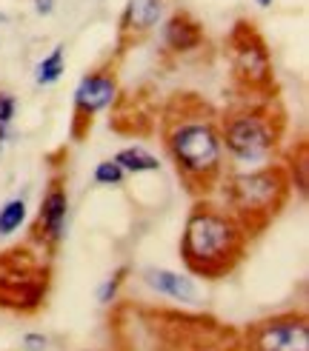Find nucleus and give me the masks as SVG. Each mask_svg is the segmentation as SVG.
Segmentation results:
<instances>
[{"instance_id":"nucleus-1","label":"nucleus","mask_w":309,"mask_h":351,"mask_svg":"<svg viewBox=\"0 0 309 351\" xmlns=\"http://www.w3.org/2000/svg\"><path fill=\"white\" fill-rule=\"evenodd\" d=\"M183 260L198 274H223L240 257V229L227 215L198 208L183 232Z\"/></svg>"},{"instance_id":"nucleus-2","label":"nucleus","mask_w":309,"mask_h":351,"mask_svg":"<svg viewBox=\"0 0 309 351\" xmlns=\"http://www.w3.org/2000/svg\"><path fill=\"white\" fill-rule=\"evenodd\" d=\"M172 157L186 178H209L220 166V134L212 123H181L169 134Z\"/></svg>"},{"instance_id":"nucleus-3","label":"nucleus","mask_w":309,"mask_h":351,"mask_svg":"<svg viewBox=\"0 0 309 351\" xmlns=\"http://www.w3.org/2000/svg\"><path fill=\"white\" fill-rule=\"evenodd\" d=\"M223 143H227L229 154L240 163H264L272 154L275 132L269 126V120L261 114H238L227 123Z\"/></svg>"},{"instance_id":"nucleus-4","label":"nucleus","mask_w":309,"mask_h":351,"mask_svg":"<svg viewBox=\"0 0 309 351\" xmlns=\"http://www.w3.org/2000/svg\"><path fill=\"white\" fill-rule=\"evenodd\" d=\"M284 195V180L278 171H252L238 174L232 180V203L240 212H275Z\"/></svg>"},{"instance_id":"nucleus-5","label":"nucleus","mask_w":309,"mask_h":351,"mask_svg":"<svg viewBox=\"0 0 309 351\" xmlns=\"http://www.w3.org/2000/svg\"><path fill=\"white\" fill-rule=\"evenodd\" d=\"M252 351H309V326L304 317L266 320L252 331Z\"/></svg>"},{"instance_id":"nucleus-6","label":"nucleus","mask_w":309,"mask_h":351,"mask_svg":"<svg viewBox=\"0 0 309 351\" xmlns=\"http://www.w3.org/2000/svg\"><path fill=\"white\" fill-rule=\"evenodd\" d=\"M115 92H117V86H115L112 77L89 75V77H83L80 86L75 89V106H78L80 114H95L100 109H106L115 100Z\"/></svg>"},{"instance_id":"nucleus-7","label":"nucleus","mask_w":309,"mask_h":351,"mask_svg":"<svg viewBox=\"0 0 309 351\" xmlns=\"http://www.w3.org/2000/svg\"><path fill=\"white\" fill-rule=\"evenodd\" d=\"M244 34H247V43L235 40L238 43V49H235L238 72L244 77H249L252 83H264V80H269V55H266L264 43L252 38L249 29H244Z\"/></svg>"},{"instance_id":"nucleus-8","label":"nucleus","mask_w":309,"mask_h":351,"mask_svg":"<svg viewBox=\"0 0 309 351\" xmlns=\"http://www.w3.org/2000/svg\"><path fill=\"white\" fill-rule=\"evenodd\" d=\"M144 280L158 291V294H166V297H175V300H183V303H195L198 300V289L189 277H181L175 271H166V269H146L144 271Z\"/></svg>"},{"instance_id":"nucleus-9","label":"nucleus","mask_w":309,"mask_h":351,"mask_svg":"<svg viewBox=\"0 0 309 351\" xmlns=\"http://www.w3.org/2000/svg\"><path fill=\"white\" fill-rule=\"evenodd\" d=\"M66 208H69V200H66V191H63V189H52L49 195L43 197L41 223H43V232H46L49 240H60V237H63V229H66Z\"/></svg>"},{"instance_id":"nucleus-10","label":"nucleus","mask_w":309,"mask_h":351,"mask_svg":"<svg viewBox=\"0 0 309 351\" xmlns=\"http://www.w3.org/2000/svg\"><path fill=\"white\" fill-rule=\"evenodd\" d=\"M163 38H166V46L175 49V51H189L201 43V29L192 17L186 14H175L172 21L166 23L163 29Z\"/></svg>"},{"instance_id":"nucleus-11","label":"nucleus","mask_w":309,"mask_h":351,"mask_svg":"<svg viewBox=\"0 0 309 351\" xmlns=\"http://www.w3.org/2000/svg\"><path fill=\"white\" fill-rule=\"evenodd\" d=\"M161 9H163V0H129L124 23H126V29L146 32V29H152L154 23H158Z\"/></svg>"},{"instance_id":"nucleus-12","label":"nucleus","mask_w":309,"mask_h":351,"mask_svg":"<svg viewBox=\"0 0 309 351\" xmlns=\"http://www.w3.org/2000/svg\"><path fill=\"white\" fill-rule=\"evenodd\" d=\"M115 163L124 169V171H158L161 163H158V157H152L149 152L144 149H124V152H117L115 157Z\"/></svg>"},{"instance_id":"nucleus-13","label":"nucleus","mask_w":309,"mask_h":351,"mask_svg":"<svg viewBox=\"0 0 309 351\" xmlns=\"http://www.w3.org/2000/svg\"><path fill=\"white\" fill-rule=\"evenodd\" d=\"M60 75H63V46L52 49V55L38 63V75H34V80H38L41 86H49V83L60 80Z\"/></svg>"},{"instance_id":"nucleus-14","label":"nucleus","mask_w":309,"mask_h":351,"mask_svg":"<svg viewBox=\"0 0 309 351\" xmlns=\"http://www.w3.org/2000/svg\"><path fill=\"white\" fill-rule=\"evenodd\" d=\"M23 220H26V203L9 200L3 208H0V234H12L14 229H21Z\"/></svg>"},{"instance_id":"nucleus-15","label":"nucleus","mask_w":309,"mask_h":351,"mask_svg":"<svg viewBox=\"0 0 309 351\" xmlns=\"http://www.w3.org/2000/svg\"><path fill=\"white\" fill-rule=\"evenodd\" d=\"M95 180L103 183V186H117L120 180H124V169H120L115 160H106V163H100L95 169Z\"/></svg>"},{"instance_id":"nucleus-16","label":"nucleus","mask_w":309,"mask_h":351,"mask_svg":"<svg viewBox=\"0 0 309 351\" xmlns=\"http://www.w3.org/2000/svg\"><path fill=\"white\" fill-rule=\"evenodd\" d=\"M124 274H126V269H120L112 280H106V283L100 286V291H98V300H100V303H112V300H115L117 286H120V280H124Z\"/></svg>"},{"instance_id":"nucleus-17","label":"nucleus","mask_w":309,"mask_h":351,"mask_svg":"<svg viewBox=\"0 0 309 351\" xmlns=\"http://www.w3.org/2000/svg\"><path fill=\"white\" fill-rule=\"evenodd\" d=\"M12 117H14V97L0 92V129H3Z\"/></svg>"},{"instance_id":"nucleus-18","label":"nucleus","mask_w":309,"mask_h":351,"mask_svg":"<svg viewBox=\"0 0 309 351\" xmlns=\"http://www.w3.org/2000/svg\"><path fill=\"white\" fill-rule=\"evenodd\" d=\"M46 343H49V340H46L43 335H26V337H23L26 351H43V348H46Z\"/></svg>"},{"instance_id":"nucleus-19","label":"nucleus","mask_w":309,"mask_h":351,"mask_svg":"<svg viewBox=\"0 0 309 351\" xmlns=\"http://www.w3.org/2000/svg\"><path fill=\"white\" fill-rule=\"evenodd\" d=\"M34 9H38L41 14H49L52 9H55V3H52V0H34Z\"/></svg>"},{"instance_id":"nucleus-20","label":"nucleus","mask_w":309,"mask_h":351,"mask_svg":"<svg viewBox=\"0 0 309 351\" xmlns=\"http://www.w3.org/2000/svg\"><path fill=\"white\" fill-rule=\"evenodd\" d=\"M272 3V0H258V6H269Z\"/></svg>"}]
</instances>
